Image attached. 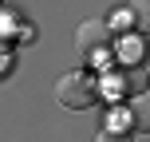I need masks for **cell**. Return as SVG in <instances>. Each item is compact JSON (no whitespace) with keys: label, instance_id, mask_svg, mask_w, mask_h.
Instances as JSON below:
<instances>
[{"label":"cell","instance_id":"1","mask_svg":"<svg viewBox=\"0 0 150 142\" xmlns=\"http://www.w3.org/2000/svg\"><path fill=\"white\" fill-rule=\"evenodd\" d=\"M95 99H99V83L91 71L71 67L55 79V103H63L67 111H87V107H95Z\"/></svg>","mask_w":150,"mask_h":142},{"label":"cell","instance_id":"2","mask_svg":"<svg viewBox=\"0 0 150 142\" xmlns=\"http://www.w3.org/2000/svg\"><path fill=\"white\" fill-rule=\"evenodd\" d=\"M111 24L107 20H83L79 28H75V47H79L87 59H95V55L111 52Z\"/></svg>","mask_w":150,"mask_h":142},{"label":"cell","instance_id":"3","mask_svg":"<svg viewBox=\"0 0 150 142\" xmlns=\"http://www.w3.org/2000/svg\"><path fill=\"white\" fill-rule=\"evenodd\" d=\"M130 20H134L138 28H146V24H150V12H146V0H130Z\"/></svg>","mask_w":150,"mask_h":142},{"label":"cell","instance_id":"4","mask_svg":"<svg viewBox=\"0 0 150 142\" xmlns=\"http://www.w3.org/2000/svg\"><path fill=\"white\" fill-rule=\"evenodd\" d=\"M95 142H130V130H119V126H107Z\"/></svg>","mask_w":150,"mask_h":142},{"label":"cell","instance_id":"5","mask_svg":"<svg viewBox=\"0 0 150 142\" xmlns=\"http://www.w3.org/2000/svg\"><path fill=\"white\" fill-rule=\"evenodd\" d=\"M0 8H4V0H0Z\"/></svg>","mask_w":150,"mask_h":142}]
</instances>
